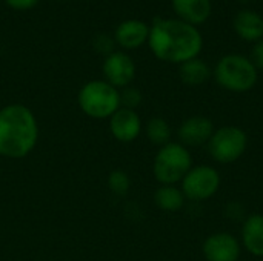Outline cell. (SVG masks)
Segmentation results:
<instances>
[{
  "mask_svg": "<svg viewBox=\"0 0 263 261\" xmlns=\"http://www.w3.org/2000/svg\"><path fill=\"white\" fill-rule=\"evenodd\" d=\"M234 31L240 38L256 43L263 38V17L254 11L242 9L234 17Z\"/></svg>",
  "mask_w": 263,
  "mask_h": 261,
  "instance_id": "cell-15",
  "label": "cell"
},
{
  "mask_svg": "<svg viewBox=\"0 0 263 261\" xmlns=\"http://www.w3.org/2000/svg\"><path fill=\"white\" fill-rule=\"evenodd\" d=\"M216 82L231 92H248L257 83L259 72L250 57L240 54L223 55L214 68Z\"/></svg>",
  "mask_w": 263,
  "mask_h": 261,
  "instance_id": "cell-3",
  "label": "cell"
},
{
  "mask_svg": "<svg viewBox=\"0 0 263 261\" xmlns=\"http://www.w3.org/2000/svg\"><path fill=\"white\" fill-rule=\"evenodd\" d=\"M206 146L210 157L214 162L230 165L237 162L245 154L248 148V135L239 126H222L214 131Z\"/></svg>",
  "mask_w": 263,
  "mask_h": 261,
  "instance_id": "cell-6",
  "label": "cell"
},
{
  "mask_svg": "<svg viewBox=\"0 0 263 261\" xmlns=\"http://www.w3.org/2000/svg\"><path fill=\"white\" fill-rule=\"evenodd\" d=\"M180 183H182L180 189L185 198L193 203H200L210 200L217 194L222 180L216 168L208 165H200V166H193Z\"/></svg>",
  "mask_w": 263,
  "mask_h": 261,
  "instance_id": "cell-7",
  "label": "cell"
},
{
  "mask_svg": "<svg viewBox=\"0 0 263 261\" xmlns=\"http://www.w3.org/2000/svg\"><path fill=\"white\" fill-rule=\"evenodd\" d=\"M94 46H96V49H97L99 52H102V54H106V57H108L109 54H112L114 40H112L109 35H105V34H102V35H99V37L96 38V42H94Z\"/></svg>",
  "mask_w": 263,
  "mask_h": 261,
  "instance_id": "cell-22",
  "label": "cell"
},
{
  "mask_svg": "<svg viewBox=\"0 0 263 261\" xmlns=\"http://www.w3.org/2000/svg\"><path fill=\"white\" fill-rule=\"evenodd\" d=\"M214 123L203 115H193L182 122L177 129L179 143L183 146H202L206 145L214 134Z\"/></svg>",
  "mask_w": 263,
  "mask_h": 261,
  "instance_id": "cell-11",
  "label": "cell"
},
{
  "mask_svg": "<svg viewBox=\"0 0 263 261\" xmlns=\"http://www.w3.org/2000/svg\"><path fill=\"white\" fill-rule=\"evenodd\" d=\"M250 60L253 62V65L259 69H263V38L254 43L251 54H250Z\"/></svg>",
  "mask_w": 263,
  "mask_h": 261,
  "instance_id": "cell-23",
  "label": "cell"
},
{
  "mask_svg": "<svg viewBox=\"0 0 263 261\" xmlns=\"http://www.w3.org/2000/svg\"><path fill=\"white\" fill-rule=\"evenodd\" d=\"M39 142V122L34 112L20 103L0 109V157L25 158Z\"/></svg>",
  "mask_w": 263,
  "mask_h": 261,
  "instance_id": "cell-2",
  "label": "cell"
},
{
  "mask_svg": "<svg viewBox=\"0 0 263 261\" xmlns=\"http://www.w3.org/2000/svg\"><path fill=\"white\" fill-rule=\"evenodd\" d=\"M171 5L179 20L196 28L211 15V0H171Z\"/></svg>",
  "mask_w": 263,
  "mask_h": 261,
  "instance_id": "cell-12",
  "label": "cell"
},
{
  "mask_svg": "<svg viewBox=\"0 0 263 261\" xmlns=\"http://www.w3.org/2000/svg\"><path fill=\"white\" fill-rule=\"evenodd\" d=\"M39 0H6V3L14 9H29L32 8Z\"/></svg>",
  "mask_w": 263,
  "mask_h": 261,
  "instance_id": "cell-24",
  "label": "cell"
},
{
  "mask_svg": "<svg viewBox=\"0 0 263 261\" xmlns=\"http://www.w3.org/2000/svg\"><path fill=\"white\" fill-rule=\"evenodd\" d=\"M108 188L111 189V192H114L116 195H126L129 192L131 188V178L129 175L122 171V169H116L108 175Z\"/></svg>",
  "mask_w": 263,
  "mask_h": 261,
  "instance_id": "cell-19",
  "label": "cell"
},
{
  "mask_svg": "<svg viewBox=\"0 0 263 261\" xmlns=\"http://www.w3.org/2000/svg\"><path fill=\"white\" fill-rule=\"evenodd\" d=\"M148 45L153 54L168 63H185L203 49L200 31L179 18H156L149 28Z\"/></svg>",
  "mask_w": 263,
  "mask_h": 261,
  "instance_id": "cell-1",
  "label": "cell"
},
{
  "mask_svg": "<svg viewBox=\"0 0 263 261\" xmlns=\"http://www.w3.org/2000/svg\"><path fill=\"white\" fill-rule=\"evenodd\" d=\"M109 132L117 142L131 143L142 132V118L134 109L120 106L109 117Z\"/></svg>",
  "mask_w": 263,
  "mask_h": 261,
  "instance_id": "cell-10",
  "label": "cell"
},
{
  "mask_svg": "<svg viewBox=\"0 0 263 261\" xmlns=\"http://www.w3.org/2000/svg\"><path fill=\"white\" fill-rule=\"evenodd\" d=\"M225 215L230 218V220H233V222H243L247 217H245V208L240 205V203H237V202H231V203H228L227 205V208H225Z\"/></svg>",
  "mask_w": 263,
  "mask_h": 261,
  "instance_id": "cell-21",
  "label": "cell"
},
{
  "mask_svg": "<svg viewBox=\"0 0 263 261\" xmlns=\"http://www.w3.org/2000/svg\"><path fill=\"white\" fill-rule=\"evenodd\" d=\"M0 174H2V168H0Z\"/></svg>",
  "mask_w": 263,
  "mask_h": 261,
  "instance_id": "cell-25",
  "label": "cell"
},
{
  "mask_svg": "<svg viewBox=\"0 0 263 261\" xmlns=\"http://www.w3.org/2000/svg\"><path fill=\"white\" fill-rule=\"evenodd\" d=\"M149 37V26L140 20H126L116 29V42L125 49L140 48Z\"/></svg>",
  "mask_w": 263,
  "mask_h": 261,
  "instance_id": "cell-14",
  "label": "cell"
},
{
  "mask_svg": "<svg viewBox=\"0 0 263 261\" xmlns=\"http://www.w3.org/2000/svg\"><path fill=\"white\" fill-rule=\"evenodd\" d=\"M103 75L114 88H126L136 77V63L125 52H112L105 58Z\"/></svg>",
  "mask_w": 263,
  "mask_h": 261,
  "instance_id": "cell-9",
  "label": "cell"
},
{
  "mask_svg": "<svg viewBox=\"0 0 263 261\" xmlns=\"http://www.w3.org/2000/svg\"><path fill=\"white\" fill-rule=\"evenodd\" d=\"M82 112L96 120H105L120 108V91L105 80H92L79 91Z\"/></svg>",
  "mask_w": 263,
  "mask_h": 261,
  "instance_id": "cell-5",
  "label": "cell"
},
{
  "mask_svg": "<svg viewBox=\"0 0 263 261\" xmlns=\"http://www.w3.org/2000/svg\"><path fill=\"white\" fill-rule=\"evenodd\" d=\"M211 74L213 72H211L210 65L197 57L182 63L179 68V75H180L182 82L190 86H199V85L206 83L210 80Z\"/></svg>",
  "mask_w": 263,
  "mask_h": 261,
  "instance_id": "cell-16",
  "label": "cell"
},
{
  "mask_svg": "<svg viewBox=\"0 0 263 261\" xmlns=\"http://www.w3.org/2000/svg\"><path fill=\"white\" fill-rule=\"evenodd\" d=\"M145 132H146L148 140L159 148H162L171 142V128H170L168 122L162 117L151 118L146 123Z\"/></svg>",
  "mask_w": 263,
  "mask_h": 261,
  "instance_id": "cell-18",
  "label": "cell"
},
{
  "mask_svg": "<svg viewBox=\"0 0 263 261\" xmlns=\"http://www.w3.org/2000/svg\"><path fill=\"white\" fill-rule=\"evenodd\" d=\"M193 168V157L182 143L170 142L162 146L153 162L154 178L162 186H176Z\"/></svg>",
  "mask_w": 263,
  "mask_h": 261,
  "instance_id": "cell-4",
  "label": "cell"
},
{
  "mask_svg": "<svg viewBox=\"0 0 263 261\" xmlns=\"http://www.w3.org/2000/svg\"><path fill=\"white\" fill-rule=\"evenodd\" d=\"M242 246L254 257H263V214L248 215L242 223Z\"/></svg>",
  "mask_w": 263,
  "mask_h": 261,
  "instance_id": "cell-13",
  "label": "cell"
},
{
  "mask_svg": "<svg viewBox=\"0 0 263 261\" xmlns=\"http://www.w3.org/2000/svg\"><path fill=\"white\" fill-rule=\"evenodd\" d=\"M185 195L177 186H159L154 192V203L165 212H177L185 206Z\"/></svg>",
  "mask_w": 263,
  "mask_h": 261,
  "instance_id": "cell-17",
  "label": "cell"
},
{
  "mask_svg": "<svg viewBox=\"0 0 263 261\" xmlns=\"http://www.w3.org/2000/svg\"><path fill=\"white\" fill-rule=\"evenodd\" d=\"M202 252L206 261H239L242 245L233 234L217 232L203 242Z\"/></svg>",
  "mask_w": 263,
  "mask_h": 261,
  "instance_id": "cell-8",
  "label": "cell"
},
{
  "mask_svg": "<svg viewBox=\"0 0 263 261\" xmlns=\"http://www.w3.org/2000/svg\"><path fill=\"white\" fill-rule=\"evenodd\" d=\"M142 103V92L134 86H126L120 91V106L134 109Z\"/></svg>",
  "mask_w": 263,
  "mask_h": 261,
  "instance_id": "cell-20",
  "label": "cell"
}]
</instances>
